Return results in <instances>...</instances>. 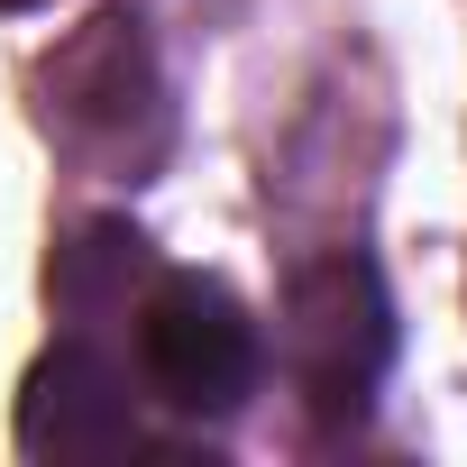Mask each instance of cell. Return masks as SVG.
Listing matches in <instances>:
<instances>
[{
    "mask_svg": "<svg viewBox=\"0 0 467 467\" xmlns=\"http://www.w3.org/2000/svg\"><path fill=\"white\" fill-rule=\"evenodd\" d=\"M19 449L28 458H129L138 449V412H129V376L92 348L65 339L28 367L19 385Z\"/></svg>",
    "mask_w": 467,
    "mask_h": 467,
    "instance_id": "277c9868",
    "label": "cell"
},
{
    "mask_svg": "<svg viewBox=\"0 0 467 467\" xmlns=\"http://www.w3.org/2000/svg\"><path fill=\"white\" fill-rule=\"evenodd\" d=\"M0 10H28V0H0Z\"/></svg>",
    "mask_w": 467,
    "mask_h": 467,
    "instance_id": "8992f818",
    "label": "cell"
},
{
    "mask_svg": "<svg viewBox=\"0 0 467 467\" xmlns=\"http://www.w3.org/2000/svg\"><path fill=\"white\" fill-rule=\"evenodd\" d=\"M257 367H266V339L220 275H202V266L147 275V294H138V376L165 412L229 421L257 394Z\"/></svg>",
    "mask_w": 467,
    "mask_h": 467,
    "instance_id": "3957f363",
    "label": "cell"
},
{
    "mask_svg": "<svg viewBox=\"0 0 467 467\" xmlns=\"http://www.w3.org/2000/svg\"><path fill=\"white\" fill-rule=\"evenodd\" d=\"M37 119L74 165L147 183L165 165V129H174L156 56H147V28L129 10H101L83 37H65L47 56V74H37Z\"/></svg>",
    "mask_w": 467,
    "mask_h": 467,
    "instance_id": "6da1fadb",
    "label": "cell"
},
{
    "mask_svg": "<svg viewBox=\"0 0 467 467\" xmlns=\"http://www.w3.org/2000/svg\"><path fill=\"white\" fill-rule=\"evenodd\" d=\"M285 367H294V394L321 431H358L385 367H394V294L376 275V257L358 248H330L312 266H294L285 285Z\"/></svg>",
    "mask_w": 467,
    "mask_h": 467,
    "instance_id": "7a4b0ae2",
    "label": "cell"
},
{
    "mask_svg": "<svg viewBox=\"0 0 467 467\" xmlns=\"http://www.w3.org/2000/svg\"><path fill=\"white\" fill-rule=\"evenodd\" d=\"M147 275H156V257H147V239L129 220H83L74 239L47 257V303L74 330H92V321L129 312V294H147Z\"/></svg>",
    "mask_w": 467,
    "mask_h": 467,
    "instance_id": "5b68a950",
    "label": "cell"
}]
</instances>
